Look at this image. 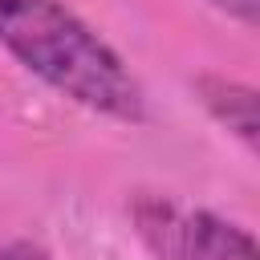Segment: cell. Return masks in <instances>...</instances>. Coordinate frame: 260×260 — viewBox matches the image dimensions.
<instances>
[{
    "label": "cell",
    "instance_id": "2",
    "mask_svg": "<svg viewBox=\"0 0 260 260\" xmlns=\"http://www.w3.org/2000/svg\"><path fill=\"white\" fill-rule=\"evenodd\" d=\"M130 219L154 260H256V240L244 228L167 195H138Z\"/></svg>",
    "mask_w": 260,
    "mask_h": 260
},
{
    "label": "cell",
    "instance_id": "4",
    "mask_svg": "<svg viewBox=\"0 0 260 260\" xmlns=\"http://www.w3.org/2000/svg\"><path fill=\"white\" fill-rule=\"evenodd\" d=\"M207 4H215V8L228 12V16H236L244 28H256V8H260V0H207Z\"/></svg>",
    "mask_w": 260,
    "mask_h": 260
},
{
    "label": "cell",
    "instance_id": "5",
    "mask_svg": "<svg viewBox=\"0 0 260 260\" xmlns=\"http://www.w3.org/2000/svg\"><path fill=\"white\" fill-rule=\"evenodd\" d=\"M0 260H49V256H45V248H37L28 240H12L0 248Z\"/></svg>",
    "mask_w": 260,
    "mask_h": 260
},
{
    "label": "cell",
    "instance_id": "3",
    "mask_svg": "<svg viewBox=\"0 0 260 260\" xmlns=\"http://www.w3.org/2000/svg\"><path fill=\"white\" fill-rule=\"evenodd\" d=\"M199 93H203V106L248 150H256V93L240 81H228V77H199Z\"/></svg>",
    "mask_w": 260,
    "mask_h": 260
},
{
    "label": "cell",
    "instance_id": "1",
    "mask_svg": "<svg viewBox=\"0 0 260 260\" xmlns=\"http://www.w3.org/2000/svg\"><path fill=\"white\" fill-rule=\"evenodd\" d=\"M0 49L93 114L118 122L146 118V93L130 65L65 0H0Z\"/></svg>",
    "mask_w": 260,
    "mask_h": 260
}]
</instances>
